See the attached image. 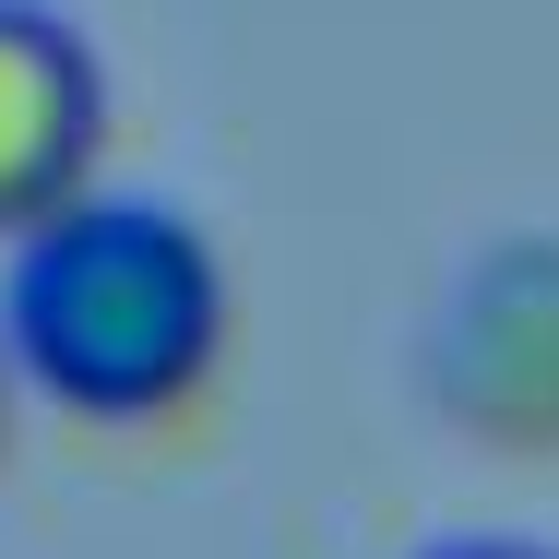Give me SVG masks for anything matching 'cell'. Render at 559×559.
<instances>
[{
	"mask_svg": "<svg viewBox=\"0 0 559 559\" xmlns=\"http://www.w3.org/2000/svg\"><path fill=\"white\" fill-rule=\"evenodd\" d=\"M12 381H24V357H12V322H0V441H12Z\"/></svg>",
	"mask_w": 559,
	"mask_h": 559,
	"instance_id": "cell-3",
	"label": "cell"
},
{
	"mask_svg": "<svg viewBox=\"0 0 559 559\" xmlns=\"http://www.w3.org/2000/svg\"><path fill=\"white\" fill-rule=\"evenodd\" d=\"M96 143H108L96 48L60 12L0 0V238H36L48 215H72L96 179Z\"/></svg>",
	"mask_w": 559,
	"mask_h": 559,
	"instance_id": "cell-2",
	"label": "cell"
},
{
	"mask_svg": "<svg viewBox=\"0 0 559 559\" xmlns=\"http://www.w3.org/2000/svg\"><path fill=\"white\" fill-rule=\"evenodd\" d=\"M441 559H548V548H441Z\"/></svg>",
	"mask_w": 559,
	"mask_h": 559,
	"instance_id": "cell-4",
	"label": "cell"
},
{
	"mask_svg": "<svg viewBox=\"0 0 559 559\" xmlns=\"http://www.w3.org/2000/svg\"><path fill=\"white\" fill-rule=\"evenodd\" d=\"M0 322L24 381L60 393L72 417H167L226 345V274L191 215L84 191L24 238Z\"/></svg>",
	"mask_w": 559,
	"mask_h": 559,
	"instance_id": "cell-1",
	"label": "cell"
}]
</instances>
